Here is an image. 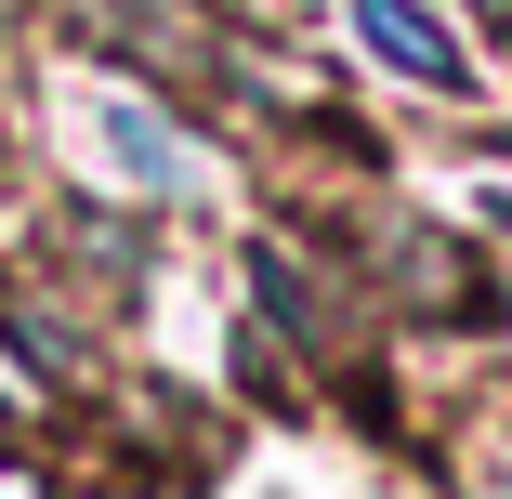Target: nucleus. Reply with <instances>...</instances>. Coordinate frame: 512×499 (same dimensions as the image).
<instances>
[{
    "label": "nucleus",
    "mask_w": 512,
    "mask_h": 499,
    "mask_svg": "<svg viewBox=\"0 0 512 499\" xmlns=\"http://www.w3.org/2000/svg\"><path fill=\"white\" fill-rule=\"evenodd\" d=\"M381 276L407 289V303H434L447 329H473V316H486V263H473V250H447L434 224H394V237H381Z\"/></svg>",
    "instance_id": "obj_3"
},
{
    "label": "nucleus",
    "mask_w": 512,
    "mask_h": 499,
    "mask_svg": "<svg viewBox=\"0 0 512 499\" xmlns=\"http://www.w3.org/2000/svg\"><path fill=\"white\" fill-rule=\"evenodd\" d=\"M499 486H512V473H499Z\"/></svg>",
    "instance_id": "obj_7"
},
{
    "label": "nucleus",
    "mask_w": 512,
    "mask_h": 499,
    "mask_svg": "<svg viewBox=\"0 0 512 499\" xmlns=\"http://www.w3.org/2000/svg\"><path fill=\"white\" fill-rule=\"evenodd\" d=\"M79 158L106 171V184H132V197H197V184H211L197 132L158 106V92H132V79H92L79 92Z\"/></svg>",
    "instance_id": "obj_1"
},
{
    "label": "nucleus",
    "mask_w": 512,
    "mask_h": 499,
    "mask_svg": "<svg viewBox=\"0 0 512 499\" xmlns=\"http://www.w3.org/2000/svg\"><path fill=\"white\" fill-rule=\"evenodd\" d=\"M40 421H53V381L27 368V342H14V329H0V447H27Z\"/></svg>",
    "instance_id": "obj_5"
},
{
    "label": "nucleus",
    "mask_w": 512,
    "mask_h": 499,
    "mask_svg": "<svg viewBox=\"0 0 512 499\" xmlns=\"http://www.w3.org/2000/svg\"><path fill=\"white\" fill-rule=\"evenodd\" d=\"M499 14H512V0H499Z\"/></svg>",
    "instance_id": "obj_6"
},
{
    "label": "nucleus",
    "mask_w": 512,
    "mask_h": 499,
    "mask_svg": "<svg viewBox=\"0 0 512 499\" xmlns=\"http://www.w3.org/2000/svg\"><path fill=\"white\" fill-rule=\"evenodd\" d=\"M355 40H368L394 79H421V92H473V53L447 40L434 0H355Z\"/></svg>",
    "instance_id": "obj_2"
},
{
    "label": "nucleus",
    "mask_w": 512,
    "mask_h": 499,
    "mask_svg": "<svg viewBox=\"0 0 512 499\" xmlns=\"http://www.w3.org/2000/svg\"><path fill=\"white\" fill-rule=\"evenodd\" d=\"M250 276H263V316H276V329L329 342V276H316V263H289V250L263 237V250H250Z\"/></svg>",
    "instance_id": "obj_4"
}]
</instances>
